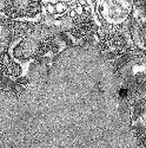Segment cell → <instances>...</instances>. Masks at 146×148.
I'll return each instance as SVG.
<instances>
[{
    "mask_svg": "<svg viewBox=\"0 0 146 148\" xmlns=\"http://www.w3.org/2000/svg\"><path fill=\"white\" fill-rule=\"evenodd\" d=\"M99 13L107 24L118 25L124 23L132 13L133 1H101Z\"/></svg>",
    "mask_w": 146,
    "mask_h": 148,
    "instance_id": "6da1fadb",
    "label": "cell"
},
{
    "mask_svg": "<svg viewBox=\"0 0 146 148\" xmlns=\"http://www.w3.org/2000/svg\"><path fill=\"white\" fill-rule=\"evenodd\" d=\"M28 83V78L25 77V76H18L17 77V84H20V85H24V84H27Z\"/></svg>",
    "mask_w": 146,
    "mask_h": 148,
    "instance_id": "7a4b0ae2",
    "label": "cell"
},
{
    "mask_svg": "<svg viewBox=\"0 0 146 148\" xmlns=\"http://www.w3.org/2000/svg\"><path fill=\"white\" fill-rule=\"evenodd\" d=\"M13 89H14L17 92H18V94H20V92L24 90V89H22V85H20V84H15V86H14Z\"/></svg>",
    "mask_w": 146,
    "mask_h": 148,
    "instance_id": "3957f363",
    "label": "cell"
}]
</instances>
